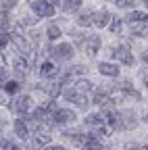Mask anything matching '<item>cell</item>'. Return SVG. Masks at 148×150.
Instances as JSON below:
<instances>
[{
	"instance_id": "6da1fadb",
	"label": "cell",
	"mask_w": 148,
	"mask_h": 150,
	"mask_svg": "<svg viewBox=\"0 0 148 150\" xmlns=\"http://www.w3.org/2000/svg\"><path fill=\"white\" fill-rule=\"evenodd\" d=\"M33 106V100H31V96H15L11 102H8V108H11V112H15V115H27L29 112V108Z\"/></svg>"
},
{
	"instance_id": "7a4b0ae2",
	"label": "cell",
	"mask_w": 148,
	"mask_h": 150,
	"mask_svg": "<svg viewBox=\"0 0 148 150\" xmlns=\"http://www.w3.org/2000/svg\"><path fill=\"white\" fill-rule=\"evenodd\" d=\"M63 96H65L69 102H73L75 106H79V108H86V106L90 104V98H88V96H84V94H77L73 88L65 90V92H63Z\"/></svg>"
},
{
	"instance_id": "3957f363",
	"label": "cell",
	"mask_w": 148,
	"mask_h": 150,
	"mask_svg": "<svg viewBox=\"0 0 148 150\" xmlns=\"http://www.w3.org/2000/svg\"><path fill=\"white\" fill-rule=\"evenodd\" d=\"M31 63H33V52H31L29 56H15V59H13V67H15V71H17V73H21V75H25V73L31 69Z\"/></svg>"
},
{
	"instance_id": "277c9868",
	"label": "cell",
	"mask_w": 148,
	"mask_h": 150,
	"mask_svg": "<svg viewBox=\"0 0 148 150\" xmlns=\"http://www.w3.org/2000/svg\"><path fill=\"white\" fill-rule=\"evenodd\" d=\"M52 121L59 123V125H67V123H73L75 121V112L69 110V108H57L52 115Z\"/></svg>"
},
{
	"instance_id": "5b68a950",
	"label": "cell",
	"mask_w": 148,
	"mask_h": 150,
	"mask_svg": "<svg viewBox=\"0 0 148 150\" xmlns=\"http://www.w3.org/2000/svg\"><path fill=\"white\" fill-rule=\"evenodd\" d=\"M29 6H31V11L38 15V17H52L54 15V8L48 2H44V0H31Z\"/></svg>"
},
{
	"instance_id": "8992f818",
	"label": "cell",
	"mask_w": 148,
	"mask_h": 150,
	"mask_svg": "<svg viewBox=\"0 0 148 150\" xmlns=\"http://www.w3.org/2000/svg\"><path fill=\"white\" fill-rule=\"evenodd\" d=\"M113 56H115V59H119L125 67H132V65H134V56H132V52H129V48H127L125 44L117 46V48L113 50Z\"/></svg>"
},
{
	"instance_id": "52a82bcc",
	"label": "cell",
	"mask_w": 148,
	"mask_h": 150,
	"mask_svg": "<svg viewBox=\"0 0 148 150\" xmlns=\"http://www.w3.org/2000/svg\"><path fill=\"white\" fill-rule=\"evenodd\" d=\"M50 52H52V56H54V59L69 61L71 56H73V46H71V44H67V42H63V44H59V46H54Z\"/></svg>"
},
{
	"instance_id": "ba28073f",
	"label": "cell",
	"mask_w": 148,
	"mask_h": 150,
	"mask_svg": "<svg viewBox=\"0 0 148 150\" xmlns=\"http://www.w3.org/2000/svg\"><path fill=\"white\" fill-rule=\"evenodd\" d=\"M11 42H13V44L17 46V50H19V52H21L23 56H29V54H31V48H29V42L25 40V38H23V35H19V33H13V35H11Z\"/></svg>"
},
{
	"instance_id": "9c48e42d",
	"label": "cell",
	"mask_w": 148,
	"mask_h": 150,
	"mask_svg": "<svg viewBox=\"0 0 148 150\" xmlns=\"http://www.w3.org/2000/svg\"><path fill=\"white\" fill-rule=\"evenodd\" d=\"M46 144H50V134H48V131H38V134H33L29 148H31V150H40V148L46 146Z\"/></svg>"
},
{
	"instance_id": "30bf717a",
	"label": "cell",
	"mask_w": 148,
	"mask_h": 150,
	"mask_svg": "<svg viewBox=\"0 0 148 150\" xmlns=\"http://www.w3.org/2000/svg\"><path fill=\"white\" fill-rule=\"evenodd\" d=\"M84 48H86V52H88L90 56H94V54L98 52V48H100V38H98L96 33H94V35H86Z\"/></svg>"
},
{
	"instance_id": "8fae6325",
	"label": "cell",
	"mask_w": 148,
	"mask_h": 150,
	"mask_svg": "<svg viewBox=\"0 0 148 150\" xmlns=\"http://www.w3.org/2000/svg\"><path fill=\"white\" fill-rule=\"evenodd\" d=\"M40 75H42V77H46V79H54V77L59 75V67L54 65L52 61H46V63L40 65Z\"/></svg>"
},
{
	"instance_id": "7c38bea8",
	"label": "cell",
	"mask_w": 148,
	"mask_h": 150,
	"mask_svg": "<svg viewBox=\"0 0 148 150\" xmlns=\"http://www.w3.org/2000/svg\"><path fill=\"white\" fill-rule=\"evenodd\" d=\"M110 19H113V15H108V11H98V13H92V23H94L96 27H106Z\"/></svg>"
},
{
	"instance_id": "4fadbf2b",
	"label": "cell",
	"mask_w": 148,
	"mask_h": 150,
	"mask_svg": "<svg viewBox=\"0 0 148 150\" xmlns=\"http://www.w3.org/2000/svg\"><path fill=\"white\" fill-rule=\"evenodd\" d=\"M119 119H121V127H125V129H134L138 125V117L134 115L132 110H123L119 115Z\"/></svg>"
},
{
	"instance_id": "5bb4252c",
	"label": "cell",
	"mask_w": 148,
	"mask_h": 150,
	"mask_svg": "<svg viewBox=\"0 0 148 150\" xmlns=\"http://www.w3.org/2000/svg\"><path fill=\"white\" fill-rule=\"evenodd\" d=\"M98 71L104 75V77H117V75H119V67L113 65V63H100Z\"/></svg>"
},
{
	"instance_id": "9a60e30c",
	"label": "cell",
	"mask_w": 148,
	"mask_h": 150,
	"mask_svg": "<svg viewBox=\"0 0 148 150\" xmlns=\"http://www.w3.org/2000/svg\"><path fill=\"white\" fill-rule=\"evenodd\" d=\"M15 134L19 136L21 140H27V138H29V127H27L25 119H17V121H15Z\"/></svg>"
},
{
	"instance_id": "2e32d148",
	"label": "cell",
	"mask_w": 148,
	"mask_h": 150,
	"mask_svg": "<svg viewBox=\"0 0 148 150\" xmlns=\"http://www.w3.org/2000/svg\"><path fill=\"white\" fill-rule=\"evenodd\" d=\"M86 125H90L92 129H98V127L106 125V121H104L102 115H88V117H86Z\"/></svg>"
},
{
	"instance_id": "e0dca14e",
	"label": "cell",
	"mask_w": 148,
	"mask_h": 150,
	"mask_svg": "<svg viewBox=\"0 0 148 150\" xmlns=\"http://www.w3.org/2000/svg\"><path fill=\"white\" fill-rule=\"evenodd\" d=\"M73 90H75L77 94H84V96H88L90 90H92V81H88V79H79V81H75Z\"/></svg>"
},
{
	"instance_id": "ac0fdd59",
	"label": "cell",
	"mask_w": 148,
	"mask_h": 150,
	"mask_svg": "<svg viewBox=\"0 0 148 150\" xmlns=\"http://www.w3.org/2000/svg\"><path fill=\"white\" fill-rule=\"evenodd\" d=\"M84 150H104V148H102V144H100L98 138L88 136V140H86V144H84Z\"/></svg>"
},
{
	"instance_id": "d6986e66",
	"label": "cell",
	"mask_w": 148,
	"mask_h": 150,
	"mask_svg": "<svg viewBox=\"0 0 148 150\" xmlns=\"http://www.w3.org/2000/svg\"><path fill=\"white\" fill-rule=\"evenodd\" d=\"M63 8L67 13H75L81 8V0H63Z\"/></svg>"
},
{
	"instance_id": "ffe728a7",
	"label": "cell",
	"mask_w": 148,
	"mask_h": 150,
	"mask_svg": "<svg viewBox=\"0 0 148 150\" xmlns=\"http://www.w3.org/2000/svg\"><path fill=\"white\" fill-rule=\"evenodd\" d=\"M4 92L8 94V96H17V92H19V81L8 79V81H6V86H4Z\"/></svg>"
},
{
	"instance_id": "44dd1931",
	"label": "cell",
	"mask_w": 148,
	"mask_h": 150,
	"mask_svg": "<svg viewBox=\"0 0 148 150\" xmlns=\"http://www.w3.org/2000/svg\"><path fill=\"white\" fill-rule=\"evenodd\" d=\"M86 71H88V69H86L84 65H75V67H71V69H69V73L65 75L63 79H69V77H73V75H84Z\"/></svg>"
},
{
	"instance_id": "7402d4cb",
	"label": "cell",
	"mask_w": 148,
	"mask_h": 150,
	"mask_svg": "<svg viewBox=\"0 0 148 150\" xmlns=\"http://www.w3.org/2000/svg\"><path fill=\"white\" fill-rule=\"evenodd\" d=\"M132 31H134V35H148V23H134L132 25Z\"/></svg>"
},
{
	"instance_id": "603a6c76",
	"label": "cell",
	"mask_w": 148,
	"mask_h": 150,
	"mask_svg": "<svg viewBox=\"0 0 148 150\" xmlns=\"http://www.w3.org/2000/svg\"><path fill=\"white\" fill-rule=\"evenodd\" d=\"M125 21L127 23H136V21H144V13H140V11H132L127 17H125Z\"/></svg>"
},
{
	"instance_id": "cb8c5ba5",
	"label": "cell",
	"mask_w": 148,
	"mask_h": 150,
	"mask_svg": "<svg viewBox=\"0 0 148 150\" xmlns=\"http://www.w3.org/2000/svg\"><path fill=\"white\" fill-rule=\"evenodd\" d=\"M46 33H48V38H50V40H59L63 31H61V27H59V25H54V23H52V25L48 27V31H46Z\"/></svg>"
},
{
	"instance_id": "d4e9b609",
	"label": "cell",
	"mask_w": 148,
	"mask_h": 150,
	"mask_svg": "<svg viewBox=\"0 0 148 150\" xmlns=\"http://www.w3.org/2000/svg\"><path fill=\"white\" fill-rule=\"evenodd\" d=\"M69 138H71V142L75 144V146H81V148H84V144L88 140V136H84V134H71Z\"/></svg>"
},
{
	"instance_id": "484cf974",
	"label": "cell",
	"mask_w": 148,
	"mask_h": 150,
	"mask_svg": "<svg viewBox=\"0 0 148 150\" xmlns=\"http://www.w3.org/2000/svg\"><path fill=\"white\" fill-rule=\"evenodd\" d=\"M77 23H79L81 27H90V25H92V13H84V15H79Z\"/></svg>"
},
{
	"instance_id": "4316f807",
	"label": "cell",
	"mask_w": 148,
	"mask_h": 150,
	"mask_svg": "<svg viewBox=\"0 0 148 150\" xmlns=\"http://www.w3.org/2000/svg\"><path fill=\"white\" fill-rule=\"evenodd\" d=\"M17 4V0H0V13H6Z\"/></svg>"
},
{
	"instance_id": "83f0119b",
	"label": "cell",
	"mask_w": 148,
	"mask_h": 150,
	"mask_svg": "<svg viewBox=\"0 0 148 150\" xmlns=\"http://www.w3.org/2000/svg\"><path fill=\"white\" fill-rule=\"evenodd\" d=\"M110 31H115V33H119L121 31V19H117V17H113V19H110Z\"/></svg>"
},
{
	"instance_id": "f1b7e54d",
	"label": "cell",
	"mask_w": 148,
	"mask_h": 150,
	"mask_svg": "<svg viewBox=\"0 0 148 150\" xmlns=\"http://www.w3.org/2000/svg\"><path fill=\"white\" fill-rule=\"evenodd\" d=\"M46 92L50 94L52 98H54V96H59V92H61V81H59V83H52V86H48V88H46Z\"/></svg>"
},
{
	"instance_id": "f546056e",
	"label": "cell",
	"mask_w": 148,
	"mask_h": 150,
	"mask_svg": "<svg viewBox=\"0 0 148 150\" xmlns=\"http://www.w3.org/2000/svg\"><path fill=\"white\" fill-rule=\"evenodd\" d=\"M0 150H19V148L8 140H0Z\"/></svg>"
},
{
	"instance_id": "4dcf8cb0",
	"label": "cell",
	"mask_w": 148,
	"mask_h": 150,
	"mask_svg": "<svg viewBox=\"0 0 148 150\" xmlns=\"http://www.w3.org/2000/svg\"><path fill=\"white\" fill-rule=\"evenodd\" d=\"M6 81H8V73H6L4 69H0V90H4Z\"/></svg>"
},
{
	"instance_id": "1f68e13d",
	"label": "cell",
	"mask_w": 148,
	"mask_h": 150,
	"mask_svg": "<svg viewBox=\"0 0 148 150\" xmlns=\"http://www.w3.org/2000/svg\"><path fill=\"white\" fill-rule=\"evenodd\" d=\"M113 2L121 8H129V6H134V0H113Z\"/></svg>"
},
{
	"instance_id": "d6a6232c",
	"label": "cell",
	"mask_w": 148,
	"mask_h": 150,
	"mask_svg": "<svg viewBox=\"0 0 148 150\" xmlns=\"http://www.w3.org/2000/svg\"><path fill=\"white\" fill-rule=\"evenodd\" d=\"M21 25H33V19H25V17H23V23H21Z\"/></svg>"
},
{
	"instance_id": "836d02e7",
	"label": "cell",
	"mask_w": 148,
	"mask_h": 150,
	"mask_svg": "<svg viewBox=\"0 0 148 150\" xmlns=\"http://www.w3.org/2000/svg\"><path fill=\"white\" fill-rule=\"evenodd\" d=\"M46 2H48L52 8H54V6H59V0H46Z\"/></svg>"
},
{
	"instance_id": "e575fe53",
	"label": "cell",
	"mask_w": 148,
	"mask_h": 150,
	"mask_svg": "<svg viewBox=\"0 0 148 150\" xmlns=\"http://www.w3.org/2000/svg\"><path fill=\"white\" fill-rule=\"evenodd\" d=\"M46 150H67L65 146H50V148H46Z\"/></svg>"
},
{
	"instance_id": "d590c367",
	"label": "cell",
	"mask_w": 148,
	"mask_h": 150,
	"mask_svg": "<svg viewBox=\"0 0 148 150\" xmlns=\"http://www.w3.org/2000/svg\"><path fill=\"white\" fill-rule=\"evenodd\" d=\"M2 131H4V121H0V140H4L2 138Z\"/></svg>"
},
{
	"instance_id": "8d00e7d4",
	"label": "cell",
	"mask_w": 148,
	"mask_h": 150,
	"mask_svg": "<svg viewBox=\"0 0 148 150\" xmlns=\"http://www.w3.org/2000/svg\"><path fill=\"white\" fill-rule=\"evenodd\" d=\"M2 104H8V100L2 96V94H0V106H2Z\"/></svg>"
},
{
	"instance_id": "74e56055",
	"label": "cell",
	"mask_w": 148,
	"mask_h": 150,
	"mask_svg": "<svg viewBox=\"0 0 148 150\" xmlns=\"http://www.w3.org/2000/svg\"><path fill=\"white\" fill-rule=\"evenodd\" d=\"M142 61H144V63H148V50H146V52L142 54Z\"/></svg>"
},
{
	"instance_id": "f35d334b",
	"label": "cell",
	"mask_w": 148,
	"mask_h": 150,
	"mask_svg": "<svg viewBox=\"0 0 148 150\" xmlns=\"http://www.w3.org/2000/svg\"><path fill=\"white\" fill-rule=\"evenodd\" d=\"M144 86H146V90H148V75L144 77Z\"/></svg>"
},
{
	"instance_id": "ab89813d",
	"label": "cell",
	"mask_w": 148,
	"mask_h": 150,
	"mask_svg": "<svg viewBox=\"0 0 148 150\" xmlns=\"http://www.w3.org/2000/svg\"><path fill=\"white\" fill-rule=\"evenodd\" d=\"M140 150H148V146H140Z\"/></svg>"
},
{
	"instance_id": "60d3db41",
	"label": "cell",
	"mask_w": 148,
	"mask_h": 150,
	"mask_svg": "<svg viewBox=\"0 0 148 150\" xmlns=\"http://www.w3.org/2000/svg\"><path fill=\"white\" fill-rule=\"evenodd\" d=\"M142 4H146V6H148V0H142Z\"/></svg>"
},
{
	"instance_id": "b9f144b4",
	"label": "cell",
	"mask_w": 148,
	"mask_h": 150,
	"mask_svg": "<svg viewBox=\"0 0 148 150\" xmlns=\"http://www.w3.org/2000/svg\"><path fill=\"white\" fill-rule=\"evenodd\" d=\"M146 121H148V115H146Z\"/></svg>"
}]
</instances>
